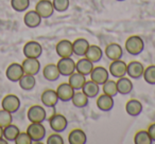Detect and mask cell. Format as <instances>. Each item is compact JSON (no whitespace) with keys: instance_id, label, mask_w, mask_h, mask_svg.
Returning <instances> with one entry per match:
<instances>
[{"instance_id":"1","label":"cell","mask_w":155,"mask_h":144,"mask_svg":"<svg viewBox=\"0 0 155 144\" xmlns=\"http://www.w3.org/2000/svg\"><path fill=\"white\" fill-rule=\"evenodd\" d=\"M125 50L131 55H139L144 49V41L138 35H132L125 40L124 43Z\"/></svg>"},{"instance_id":"2","label":"cell","mask_w":155,"mask_h":144,"mask_svg":"<svg viewBox=\"0 0 155 144\" xmlns=\"http://www.w3.org/2000/svg\"><path fill=\"white\" fill-rule=\"evenodd\" d=\"M27 133L32 142H41L46 137V128L43 123H31L27 128Z\"/></svg>"},{"instance_id":"3","label":"cell","mask_w":155,"mask_h":144,"mask_svg":"<svg viewBox=\"0 0 155 144\" xmlns=\"http://www.w3.org/2000/svg\"><path fill=\"white\" fill-rule=\"evenodd\" d=\"M27 117L31 123H43L47 118V114L43 106L33 105L29 108Z\"/></svg>"},{"instance_id":"4","label":"cell","mask_w":155,"mask_h":144,"mask_svg":"<svg viewBox=\"0 0 155 144\" xmlns=\"http://www.w3.org/2000/svg\"><path fill=\"white\" fill-rule=\"evenodd\" d=\"M56 66L63 76H69L75 72V62L71 57H61Z\"/></svg>"},{"instance_id":"5","label":"cell","mask_w":155,"mask_h":144,"mask_svg":"<svg viewBox=\"0 0 155 144\" xmlns=\"http://www.w3.org/2000/svg\"><path fill=\"white\" fill-rule=\"evenodd\" d=\"M35 11L37 12L41 19L50 18L54 13V8L52 5V1L50 0H39L35 5Z\"/></svg>"},{"instance_id":"6","label":"cell","mask_w":155,"mask_h":144,"mask_svg":"<svg viewBox=\"0 0 155 144\" xmlns=\"http://www.w3.org/2000/svg\"><path fill=\"white\" fill-rule=\"evenodd\" d=\"M49 125L54 133H63L68 126L66 117L61 114H55L49 119Z\"/></svg>"},{"instance_id":"7","label":"cell","mask_w":155,"mask_h":144,"mask_svg":"<svg viewBox=\"0 0 155 144\" xmlns=\"http://www.w3.org/2000/svg\"><path fill=\"white\" fill-rule=\"evenodd\" d=\"M24 55L28 58H38L43 53V47L35 40L28 41L24 46Z\"/></svg>"},{"instance_id":"8","label":"cell","mask_w":155,"mask_h":144,"mask_svg":"<svg viewBox=\"0 0 155 144\" xmlns=\"http://www.w3.org/2000/svg\"><path fill=\"white\" fill-rule=\"evenodd\" d=\"M127 65L121 59L112 60L110 68H108V72L115 78H122V76L127 75Z\"/></svg>"},{"instance_id":"9","label":"cell","mask_w":155,"mask_h":144,"mask_svg":"<svg viewBox=\"0 0 155 144\" xmlns=\"http://www.w3.org/2000/svg\"><path fill=\"white\" fill-rule=\"evenodd\" d=\"M144 67L138 60H133L127 66V75L132 80H139L143 75Z\"/></svg>"},{"instance_id":"10","label":"cell","mask_w":155,"mask_h":144,"mask_svg":"<svg viewBox=\"0 0 155 144\" xmlns=\"http://www.w3.org/2000/svg\"><path fill=\"white\" fill-rule=\"evenodd\" d=\"M91 80L94 81L95 83H97L99 86H102L106 81L108 80V76H110V72L108 70H106L104 67L98 66L94 67L93 71L91 72Z\"/></svg>"},{"instance_id":"11","label":"cell","mask_w":155,"mask_h":144,"mask_svg":"<svg viewBox=\"0 0 155 144\" xmlns=\"http://www.w3.org/2000/svg\"><path fill=\"white\" fill-rule=\"evenodd\" d=\"M1 106H2V109L7 110L11 114H14L19 109L20 100L15 94H8L3 98L2 102H1Z\"/></svg>"},{"instance_id":"12","label":"cell","mask_w":155,"mask_h":144,"mask_svg":"<svg viewBox=\"0 0 155 144\" xmlns=\"http://www.w3.org/2000/svg\"><path fill=\"white\" fill-rule=\"evenodd\" d=\"M22 69H24L25 74H30V75H36L41 70V62L38 58H28L22 62L21 64Z\"/></svg>"},{"instance_id":"13","label":"cell","mask_w":155,"mask_h":144,"mask_svg":"<svg viewBox=\"0 0 155 144\" xmlns=\"http://www.w3.org/2000/svg\"><path fill=\"white\" fill-rule=\"evenodd\" d=\"M25 74L22 66L17 62H13L8 67L7 71H5V75H7L8 80L11 82H18L21 78V76Z\"/></svg>"},{"instance_id":"14","label":"cell","mask_w":155,"mask_h":144,"mask_svg":"<svg viewBox=\"0 0 155 144\" xmlns=\"http://www.w3.org/2000/svg\"><path fill=\"white\" fill-rule=\"evenodd\" d=\"M55 91L58 93V100L66 103V102L71 101L75 90L69 85V83H63V84L58 85V87L56 88Z\"/></svg>"},{"instance_id":"15","label":"cell","mask_w":155,"mask_h":144,"mask_svg":"<svg viewBox=\"0 0 155 144\" xmlns=\"http://www.w3.org/2000/svg\"><path fill=\"white\" fill-rule=\"evenodd\" d=\"M55 51L60 57H71L73 54L72 43L68 39H63L56 43Z\"/></svg>"},{"instance_id":"16","label":"cell","mask_w":155,"mask_h":144,"mask_svg":"<svg viewBox=\"0 0 155 144\" xmlns=\"http://www.w3.org/2000/svg\"><path fill=\"white\" fill-rule=\"evenodd\" d=\"M41 103L43 105H45L46 107H55V105L58 104V102L60 101L58 97V93L53 89H47L41 93Z\"/></svg>"},{"instance_id":"17","label":"cell","mask_w":155,"mask_h":144,"mask_svg":"<svg viewBox=\"0 0 155 144\" xmlns=\"http://www.w3.org/2000/svg\"><path fill=\"white\" fill-rule=\"evenodd\" d=\"M105 56L110 60L121 59L123 56V49L119 43H113L106 46L105 48Z\"/></svg>"},{"instance_id":"18","label":"cell","mask_w":155,"mask_h":144,"mask_svg":"<svg viewBox=\"0 0 155 144\" xmlns=\"http://www.w3.org/2000/svg\"><path fill=\"white\" fill-rule=\"evenodd\" d=\"M93 69H94V62H91V60L85 57V56L80 58V59L75 62V71L85 76L89 75L91 72L93 71Z\"/></svg>"},{"instance_id":"19","label":"cell","mask_w":155,"mask_h":144,"mask_svg":"<svg viewBox=\"0 0 155 144\" xmlns=\"http://www.w3.org/2000/svg\"><path fill=\"white\" fill-rule=\"evenodd\" d=\"M43 75L49 82H55V81H58L61 76V73L60 71H58L56 64L46 65L43 69Z\"/></svg>"},{"instance_id":"20","label":"cell","mask_w":155,"mask_h":144,"mask_svg":"<svg viewBox=\"0 0 155 144\" xmlns=\"http://www.w3.org/2000/svg\"><path fill=\"white\" fill-rule=\"evenodd\" d=\"M114 98L103 93L102 95H99L97 99V107L99 108L101 111L107 112L114 108Z\"/></svg>"},{"instance_id":"21","label":"cell","mask_w":155,"mask_h":144,"mask_svg":"<svg viewBox=\"0 0 155 144\" xmlns=\"http://www.w3.org/2000/svg\"><path fill=\"white\" fill-rule=\"evenodd\" d=\"M88 47H89V43L87 39H85V38L75 39L72 43L73 54L78 56H81V57H84L87 50H88Z\"/></svg>"},{"instance_id":"22","label":"cell","mask_w":155,"mask_h":144,"mask_svg":"<svg viewBox=\"0 0 155 144\" xmlns=\"http://www.w3.org/2000/svg\"><path fill=\"white\" fill-rule=\"evenodd\" d=\"M69 144H85L87 142V136L84 130L75 128L68 135Z\"/></svg>"},{"instance_id":"23","label":"cell","mask_w":155,"mask_h":144,"mask_svg":"<svg viewBox=\"0 0 155 144\" xmlns=\"http://www.w3.org/2000/svg\"><path fill=\"white\" fill-rule=\"evenodd\" d=\"M24 22L28 28L34 29L41 24V17L37 14V12L35 11H29L25 14L24 17Z\"/></svg>"},{"instance_id":"24","label":"cell","mask_w":155,"mask_h":144,"mask_svg":"<svg viewBox=\"0 0 155 144\" xmlns=\"http://www.w3.org/2000/svg\"><path fill=\"white\" fill-rule=\"evenodd\" d=\"M117 84V89H118V93L122 95L130 94L133 90V83H132L131 78H119L118 81L116 82Z\"/></svg>"},{"instance_id":"25","label":"cell","mask_w":155,"mask_h":144,"mask_svg":"<svg viewBox=\"0 0 155 144\" xmlns=\"http://www.w3.org/2000/svg\"><path fill=\"white\" fill-rule=\"evenodd\" d=\"M103 50L97 45H89L88 50H87L86 54H85V57L88 58L91 62H98L102 59L103 57Z\"/></svg>"},{"instance_id":"26","label":"cell","mask_w":155,"mask_h":144,"mask_svg":"<svg viewBox=\"0 0 155 144\" xmlns=\"http://www.w3.org/2000/svg\"><path fill=\"white\" fill-rule=\"evenodd\" d=\"M125 111L129 116L137 117L141 114L142 111V104L136 99H132L127 102L125 104Z\"/></svg>"},{"instance_id":"27","label":"cell","mask_w":155,"mask_h":144,"mask_svg":"<svg viewBox=\"0 0 155 144\" xmlns=\"http://www.w3.org/2000/svg\"><path fill=\"white\" fill-rule=\"evenodd\" d=\"M69 80H68V83L71 87H72L74 90H81L83 87V85L85 84L86 82V76L83 75V74L79 73V72H73L71 75L68 76Z\"/></svg>"},{"instance_id":"28","label":"cell","mask_w":155,"mask_h":144,"mask_svg":"<svg viewBox=\"0 0 155 144\" xmlns=\"http://www.w3.org/2000/svg\"><path fill=\"white\" fill-rule=\"evenodd\" d=\"M81 90L88 97V99H91V98H96L98 94H99L100 87L97 83L89 80V81H86V82H85V84L83 85Z\"/></svg>"},{"instance_id":"29","label":"cell","mask_w":155,"mask_h":144,"mask_svg":"<svg viewBox=\"0 0 155 144\" xmlns=\"http://www.w3.org/2000/svg\"><path fill=\"white\" fill-rule=\"evenodd\" d=\"M73 106L77 108H84L88 105V97L85 94L83 91H74L73 93V97L71 99Z\"/></svg>"},{"instance_id":"30","label":"cell","mask_w":155,"mask_h":144,"mask_svg":"<svg viewBox=\"0 0 155 144\" xmlns=\"http://www.w3.org/2000/svg\"><path fill=\"white\" fill-rule=\"evenodd\" d=\"M18 83H19V86L22 90L30 91V90H32L35 87V85H36V80H35L34 75L24 74V75L21 76V78L18 81Z\"/></svg>"},{"instance_id":"31","label":"cell","mask_w":155,"mask_h":144,"mask_svg":"<svg viewBox=\"0 0 155 144\" xmlns=\"http://www.w3.org/2000/svg\"><path fill=\"white\" fill-rule=\"evenodd\" d=\"M20 133L19 128H18L16 125L10 124L7 127L3 128V138L7 140L8 142L10 141H15L17 135Z\"/></svg>"},{"instance_id":"32","label":"cell","mask_w":155,"mask_h":144,"mask_svg":"<svg viewBox=\"0 0 155 144\" xmlns=\"http://www.w3.org/2000/svg\"><path fill=\"white\" fill-rule=\"evenodd\" d=\"M102 90H103V93L107 95H110V97L115 98L117 94H118V89H117V84L115 81L113 80H107L103 85H102Z\"/></svg>"},{"instance_id":"33","label":"cell","mask_w":155,"mask_h":144,"mask_svg":"<svg viewBox=\"0 0 155 144\" xmlns=\"http://www.w3.org/2000/svg\"><path fill=\"white\" fill-rule=\"evenodd\" d=\"M134 143L135 144H151L153 143L150 138L148 130H139L134 136Z\"/></svg>"},{"instance_id":"34","label":"cell","mask_w":155,"mask_h":144,"mask_svg":"<svg viewBox=\"0 0 155 144\" xmlns=\"http://www.w3.org/2000/svg\"><path fill=\"white\" fill-rule=\"evenodd\" d=\"M143 80L149 85H155V65L147 67L143 71Z\"/></svg>"},{"instance_id":"35","label":"cell","mask_w":155,"mask_h":144,"mask_svg":"<svg viewBox=\"0 0 155 144\" xmlns=\"http://www.w3.org/2000/svg\"><path fill=\"white\" fill-rule=\"evenodd\" d=\"M11 5L14 11L25 12L30 5V0H11Z\"/></svg>"},{"instance_id":"36","label":"cell","mask_w":155,"mask_h":144,"mask_svg":"<svg viewBox=\"0 0 155 144\" xmlns=\"http://www.w3.org/2000/svg\"><path fill=\"white\" fill-rule=\"evenodd\" d=\"M52 5L54 8V11L58 12V13H63L69 9L70 1L69 0H52Z\"/></svg>"},{"instance_id":"37","label":"cell","mask_w":155,"mask_h":144,"mask_svg":"<svg viewBox=\"0 0 155 144\" xmlns=\"http://www.w3.org/2000/svg\"><path fill=\"white\" fill-rule=\"evenodd\" d=\"M13 122V117H12V114L5 109L0 110V126L5 128L8 125L12 124Z\"/></svg>"},{"instance_id":"38","label":"cell","mask_w":155,"mask_h":144,"mask_svg":"<svg viewBox=\"0 0 155 144\" xmlns=\"http://www.w3.org/2000/svg\"><path fill=\"white\" fill-rule=\"evenodd\" d=\"M15 142L16 144H31L33 143L32 142V139L30 138V136L28 135V133H19L17 135L15 139Z\"/></svg>"},{"instance_id":"39","label":"cell","mask_w":155,"mask_h":144,"mask_svg":"<svg viewBox=\"0 0 155 144\" xmlns=\"http://www.w3.org/2000/svg\"><path fill=\"white\" fill-rule=\"evenodd\" d=\"M47 144H64V139L58 133H54L48 137Z\"/></svg>"},{"instance_id":"40","label":"cell","mask_w":155,"mask_h":144,"mask_svg":"<svg viewBox=\"0 0 155 144\" xmlns=\"http://www.w3.org/2000/svg\"><path fill=\"white\" fill-rule=\"evenodd\" d=\"M148 133H149V135H150V138H151V140H152V142L154 143L155 142V123L151 124L150 126L148 127Z\"/></svg>"},{"instance_id":"41","label":"cell","mask_w":155,"mask_h":144,"mask_svg":"<svg viewBox=\"0 0 155 144\" xmlns=\"http://www.w3.org/2000/svg\"><path fill=\"white\" fill-rule=\"evenodd\" d=\"M8 143V141L5 139V138H0V144H7Z\"/></svg>"},{"instance_id":"42","label":"cell","mask_w":155,"mask_h":144,"mask_svg":"<svg viewBox=\"0 0 155 144\" xmlns=\"http://www.w3.org/2000/svg\"><path fill=\"white\" fill-rule=\"evenodd\" d=\"M3 137V128L1 126H0V138Z\"/></svg>"},{"instance_id":"43","label":"cell","mask_w":155,"mask_h":144,"mask_svg":"<svg viewBox=\"0 0 155 144\" xmlns=\"http://www.w3.org/2000/svg\"><path fill=\"white\" fill-rule=\"evenodd\" d=\"M116 1H125V0H116Z\"/></svg>"}]
</instances>
